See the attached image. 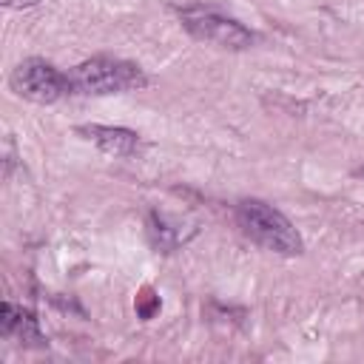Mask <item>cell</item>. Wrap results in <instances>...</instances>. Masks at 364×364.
Masks as SVG:
<instances>
[{
	"label": "cell",
	"instance_id": "cell-7",
	"mask_svg": "<svg viewBox=\"0 0 364 364\" xmlns=\"http://www.w3.org/2000/svg\"><path fill=\"white\" fill-rule=\"evenodd\" d=\"M156 307H159V299L154 296V290H142V296L136 299V313L142 318H151L156 313Z\"/></svg>",
	"mask_w": 364,
	"mask_h": 364
},
{
	"label": "cell",
	"instance_id": "cell-6",
	"mask_svg": "<svg viewBox=\"0 0 364 364\" xmlns=\"http://www.w3.org/2000/svg\"><path fill=\"white\" fill-rule=\"evenodd\" d=\"M0 333L6 338H17L23 344H31V347H46V336L34 318V313L11 304V301H3V313H0Z\"/></svg>",
	"mask_w": 364,
	"mask_h": 364
},
{
	"label": "cell",
	"instance_id": "cell-5",
	"mask_svg": "<svg viewBox=\"0 0 364 364\" xmlns=\"http://www.w3.org/2000/svg\"><path fill=\"white\" fill-rule=\"evenodd\" d=\"M77 134L94 142L100 151L114 154V156H134L142 148L139 134L131 128H119V125H80Z\"/></svg>",
	"mask_w": 364,
	"mask_h": 364
},
{
	"label": "cell",
	"instance_id": "cell-2",
	"mask_svg": "<svg viewBox=\"0 0 364 364\" xmlns=\"http://www.w3.org/2000/svg\"><path fill=\"white\" fill-rule=\"evenodd\" d=\"M68 82H71L74 94L105 97V94H122V91L145 88L148 77L134 63L114 60V57H91V60H85L68 71Z\"/></svg>",
	"mask_w": 364,
	"mask_h": 364
},
{
	"label": "cell",
	"instance_id": "cell-3",
	"mask_svg": "<svg viewBox=\"0 0 364 364\" xmlns=\"http://www.w3.org/2000/svg\"><path fill=\"white\" fill-rule=\"evenodd\" d=\"M179 20H182L188 34H193L202 43L219 46V48L242 51V48H250L256 43V34L247 26L222 14L213 6H185V9H179Z\"/></svg>",
	"mask_w": 364,
	"mask_h": 364
},
{
	"label": "cell",
	"instance_id": "cell-4",
	"mask_svg": "<svg viewBox=\"0 0 364 364\" xmlns=\"http://www.w3.org/2000/svg\"><path fill=\"white\" fill-rule=\"evenodd\" d=\"M9 82H11V91L17 97L40 102V105H51V102L63 100L65 94H71L68 74H63L60 68H54L46 60H37V57L17 63Z\"/></svg>",
	"mask_w": 364,
	"mask_h": 364
},
{
	"label": "cell",
	"instance_id": "cell-1",
	"mask_svg": "<svg viewBox=\"0 0 364 364\" xmlns=\"http://www.w3.org/2000/svg\"><path fill=\"white\" fill-rule=\"evenodd\" d=\"M236 222L247 239H253L259 247L279 253V256H299L304 250V242L293 222L273 205L262 199H242L236 202Z\"/></svg>",
	"mask_w": 364,
	"mask_h": 364
}]
</instances>
